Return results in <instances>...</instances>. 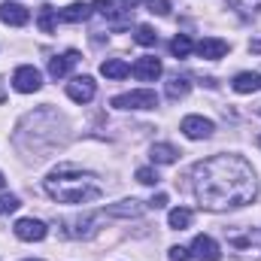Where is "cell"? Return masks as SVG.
<instances>
[{
	"mask_svg": "<svg viewBox=\"0 0 261 261\" xmlns=\"http://www.w3.org/2000/svg\"><path fill=\"white\" fill-rule=\"evenodd\" d=\"M195 49H197V55H200V58L216 61V58H222V55L228 52V43H225V40H219V37H203Z\"/></svg>",
	"mask_w": 261,
	"mask_h": 261,
	"instance_id": "7c38bea8",
	"label": "cell"
},
{
	"mask_svg": "<svg viewBox=\"0 0 261 261\" xmlns=\"http://www.w3.org/2000/svg\"><path fill=\"white\" fill-rule=\"evenodd\" d=\"M130 73H134L140 82H155V79L161 76V61H158V58H152V55L137 58V61H134V67H130Z\"/></svg>",
	"mask_w": 261,
	"mask_h": 261,
	"instance_id": "ba28073f",
	"label": "cell"
},
{
	"mask_svg": "<svg viewBox=\"0 0 261 261\" xmlns=\"http://www.w3.org/2000/svg\"><path fill=\"white\" fill-rule=\"evenodd\" d=\"M58 15H61V21H70V24H79V21H85V18L91 15V6L79 0V3H70L67 9H61Z\"/></svg>",
	"mask_w": 261,
	"mask_h": 261,
	"instance_id": "9a60e30c",
	"label": "cell"
},
{
	"mask_svg": "<svg viewBox=\"0 0 261 261\" xmlns=\"http://www.w3.org/2000/svg\"><path fill=\"white\" fill-rule=\"evenodd\" d=\"M55 18H61L55 6H40V18H37V24H40L43 34H52V31H55Z\"/></svg>",
	"mask_w": 261,
	"mask_h": 261,
	"instance_id": "ffe728a7",
	"label": "cell"
},
{
	"mask_svg": "<svg viewBox=\"0 0 261 261\" xmlns=\"http://www.w3.org/2000/svg\"><path fill=\"white\" fill-rule=\"evenodd\" d=\"M146 6H149V12H155V15H167V12H170V0H146Z\"/></svg>",
	"mask_w": 261,
	"mask_h": 261,
	"instance_id": "484cf974",
	"label": "cell"
},
{
	"mask_svg": "<svg viewBox=\"0 0 261 261\" xmlns=\"http://www.w3.org/2000/svg\"><path fill=\"white\" fill-rule=\"evenodd\" d=\"M12 85H15V91H21V94H34V91H40L43 76H40L37 67H18V70L12 73Z\"/></svg>",
	"mask_w": 261,
	"mask_h": 261,
	"instance_id": "277c9868",
	"label": "cell"
},
{
	"mask_svg": "<svg viewBox=\"0 0 261 261\" xmlns=\"http://www.w3.org/2000/svg\"><path fill=\"white\" fill-rule=\"evenodd\" d=\"M192 91V82L186 79V76H173L170 82H167V97L170 100H179V97H186Z\"/></svg>",
	"mask_w": 261,
	"mask_h": 261,
	"instance_id": "d6986e66",
	"label": "cell"
},
{
	"mask_svg": "<svg viewBox=\"0 0 261 261\" xmlns=\"http://www.w3.org/2000/svg\"><path fill=\"white\" fill-rule=\"evenodd\" d=\"M137 182H143V186H155V182H158V173H155L152 167H140V170H137Z\"/></svg>",
	"mask_w": 261,
	"mask_h": 261,
	"instance_id": "d4e9b609",
	"label": "cell"
},
{
	"mask_svg": "<svg viewBox=\"0 0 261 261\" xmlns=\"http://www.w3.org/2000/svg\"><path fill=\"white\" fill-rule=\"evenodd\" d=\"M231 85H234L237 94H252V91L261 88V73H237Z\"/></svg>",
	"mask_w": 261,
	"mask_h": 261,
	"instance_id": "5bb4252c",
	"label": "cell"
},
{
	"mask_svg": "<svg viewBox=\"0 0 261 261\" xmlns=\"http://www.w3.org/2000/svg\"><path fill=\"white\" fill-rule=\"evenodd\" d=\"M167 222H170V228H176V231H186V228L192 225V210H186V206H176V210H170Z\"/></svg>",
	"mask_w": 261,
	"mask_h": 261,
	"instance_id": "44dd1931",
	"label": "cell"
},
{
	"mask_svg": "<svg viewBox=\"0 0 261 261\" xmlns=\"http://www.w3.org/2000/svg\"><path fill=\"white\" fill-rule=\"evenodd\" d=\"M140 213H143V203H140V200H122V203H116V206L107 210V216H122V219L140 216Z\"/></svg>",
	"mask_w": 261,
	"mask_h": 261,
	"instance_id": "ac0fdd59",
	"label": "cell"
},
{
	"mask_svg": "<svg viewBox=\"0 0 261 261\" xmlns=\"http://www.w3.org/2000/svg\"><path fill=\"white\" fill-rule=\"evenodd\" d=\"M122 3H125V9H128V12H130V9H134V6H137L140 0H122Z\"/></svg>",
	"mask_w": 261,
	"mask_h": 261,
	"instance_id": "f546056e",
	"label": "cell"
},
{
	"mask_svg": "<svg viewBox=\"0 0 261 261\" xmlns=\"http://www.w3.org/2000/svg\"><path fill=\"white\" fill-rule=\"evenodd\" d=\"M3 186H6V179H3V173H0V189H3Z\"/></svg>",
	"mask_w": 261,
	"mask_h": 261,
	"instance_id": "4dcf8cb0",
	"label": "cell"
},
{
	"mask_svg": "<svg viewBox=\"0 0 261 261\" xmlns=\"http://www.w3.org/2000/svg\"><path fill=\"white\" fill-rule=\"evenodd\" d=\"M15 237L18 240H43L46 237V225L40 222V219H18L15 222Z\"/></svg>",
	"mask_w": 261,
	"mask_h": 261,
	"instance_id": "30bf717a",
	"label": "cell"
},
{
	"mask_svg": "<svg viewBox=\"0 0 261 261\" xmlns=\"http://www.w3.org/2000/svg\"><path fill=\"white\" fill-rule=\"evenodd\" d=\"M192 255L200 261H219L222 258V252H219V243L213 240V237H206V234H197L195 243H192Z\"/></svg>",
	"mask_w": 261,
	"mask_h": 261,
	"instance_id": "9c48e42d",
	"label": "cell"
},
{
	"mask_svg": "<svg viewBox=\"0 0 261 261\" xmlns=\"http://www.w3.org/2000/svg\"><path fill=\"white\" fill-rule=\"evenodd\" d=\"M195 195L203 210L243 206L255 197V173L240 155H216L195 164Z\"/></svg>",
	"mask_w": 261,
	"mask_h": 261,
	"instance_id": "6da1fadb",
	"label": "cell"
},
{
	"mask_svg": "<svg viewBox=\"0 0 261 261\" xmlns=\"http://www.w3.org/2000/svg\"><path fill=\"white\" fill-rule=\"evenodd\" d=\"M0 21H6L12 28H21V24L31 21V12L21 3H0Z\"/></svg>",
	"mask_w": 261,
	"mask_h": 261,
	"instance_id": "8fae6325",
	"label": "cell"
},
{
	"mask_svg": "<svg viewBox=\"0 0 261 261\" xmlns=\"http://www.w3.org/2000/svg\"><path fill=\"white\" fill-rule=\"evenodd\" d=\"M134 43H140V46H155V43H158V34H155L149 24H140L137 34H134Z\"/></svg>",
	"mask_w": 261,
	"mask_h": 261,
	"instance_id": "7402d4cb",
	"label": "cell"
},
{
	"mask_svg": "<svg viewBox=\"0 0 261 261\" xmlns=\"http://www.w3.org/2000/svg\"><path fill=\"white\" fill-rule=\"evenodd\" d=\"M113 107L116 110H155L158 107V94L143 88V91H128V94H119L113 97Z\"/></svg>",
	"mask_w": 261,
	"mask_h": 261,
	"instance_id": "3957f363",
	"label": "cell"
},
{
	"mask_svg": "<svg viewBox=\"0 0 261 261\" xmlns=\"http://www.w3.org/2000/svg\"><path fill=\"white\" fill-rule=\"evenodd\" d=\"M46 195L58 203H88V200H97L103 195V189L91 173H85L73 164H61L58 170L49 173Z\"/></svg>",
	"mask_w": 261,
	"mask_h": 261,
	"instance_id": "7a4b0ae2",
	"label": "cell"
},
{
	"mask_svg": "<svg viewBox=\"0 0 261 261\" xmlns=\"http://www.w3.org/2000/svg\"><path fill=\"white\" fill-rule=\"evenodd\" d=\"M94 6H97V12H103V15L113 12V0H94Z\"/></svg>",
	"mask_w": 261,
	"mask_h": 261,
	"instance_id": "83f0119b",
	"label": "cell"
},
{
	"mask_svg": "<svg viewBox=\"0 0 261 261\" xmlns=\"http://www.w3.org/2000/svg\"><path fill=\"white\" fill-rule=\"evenodd\" d=\"M170 52H173L176 58H189V52H192V40H189L186 34L173 37V43H170Z\"/></svg>",
	"mask_w": 261,
	"mask_h": 261,
	"instance_id": "603a6c76",
	"label": "cell"
},
{
	"mask_svg": "<svg viewBox=\"0 0 261 261\" xmlns=\"http://www.w3.org/2000/svg\"><path fill=\"white\" fill-rule=\"evenodd\" d=\"M18 206H21V200L15 195H0V216H3V213H12V210H18Z\"/></svg>",
	"mask_w": 261,
	"mask_h": 261,
	"instance_id": "cb8c5ba5",
	"label": "cell"
},
{
	"mask_svg": "<svg viewBox=\"0 0 261 261\" xmlns=\"http://www.w3.org/2000/svg\"><path fill=\"white\" fill-rule=\"evenodd\" d=\"M76 61H79V52H73V49H70L67 55H61V58H52V61H49V76H52V79H64Z\"/></svg>",
	"mask_w": 261,
	"mask_h": 261,
	"instance_id": "4fadbf2b",
	"label": "cell"
},
{
	"mask_svg": "<svg viewBox=\"0 0 261 261\" xmlns=\"http://www.w3.org/2000/svg\"><path fill=\"white\" fill-rule=\"evenodd\" d=\"M67 97L76 100V103H88L94 100V79L91 76H76L67 82Z\"/></svg>",
	"mask_w": 261,
	"mask_h": 261,
	"instance_id": "5b68a950",
	"label": "cell"
},
{
	"mask_svg": "<svg viewBox=\"0 0 261 261\" xmlns=\"http://www.w3.org/2000/svg\"><path fill=\"white\" fill-rule=\"evenodd\" d=\"M103 219H107V210H100V213H94V216H79V219L67 222V225H73L67 234H70V237H91Z\"/></svg>",
	"mask_w": 261,
	"mask_h": 261,
	"instance_id": "8992f818",
	"label": "cell"
},
{
	"mask_svg": "<svg viewBox=\"0 0 261 261\" xmlns=\"http://www.w3.org/2000/svg\"><path fill=\"white\" fill-rule=\"evenodd\" d=\"M100 73H103L107 79H125L130 73V64L122 61V58H107V61L100 64Z\"/></svg>",
	"mask_w": 261,
	"mask_h": 261,
	"instance_id": "2e32d148",
	"label": "cell"
},
{
	"mask_svg": "<svg viewBox=\"0 0 261 261\" xmlns=\"http://www.w3.org/2000/svg\"><path fill=\"white\" fill-rule=\"evenodd\" d=\"M213 130H216V125L210 119H203V116H186L182 119V134L189 140H206Z\"/></svg>",
	"mask_w": 261,
	"mask_h": 261,
	"instance_id": "52a82bcc",
	"label": "cell"
},
{
	"mask_svg": "<svg viewBox=\"0 0 261 261\" xmlns=\"http://www.w3.org/2000/svg\"><path fill=\"white\" fill-rule=\"evenodd\" d=\"M192 255H189V249H182V246H173L170 249V261H189Z\"/></svg>",
	"mask_w": 261,
	"mask_h": 261,
	"instance_id": "4316f807",
	"label": "cell"
},
{
	"mask_svg": "<svg viewBox=\"0 0 261 261\" xmlns=\"http://www.w3.org/2000/svg\"><path fill=\"white\" fill-rule=\"evenodd\" d=\"M149 206H152V210H161V206H167V195H155L152 200H149Z\"/></svg>",
	"mask_w": 261,
	"mask_h": 261,
	"instance_id": "f1b7e54d",
	"label": "cell"
},
{
	"mask_svg": "<svg viewBox=\"0 0 261 261\" xmlns=\"http://www.w3.org/2000/svg\"><path fill=\"white\" fill-rule=\"evenodd\" d=\"M176 155H179V152H176L170 143H155V146H152V152H149V158H152L155 164H173V161H176Z\"/></svg>",
	"mask_w": 261,
	"mask_h": 261,
	"instance_id": "e0dca14e",
	"label": "cell"
}]
</instances>
